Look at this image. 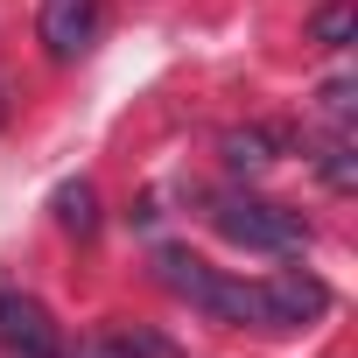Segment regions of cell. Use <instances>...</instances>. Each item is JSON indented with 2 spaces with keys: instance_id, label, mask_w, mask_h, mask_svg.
Wrapping results in <instances>:
<instances>
[{
  "instance_id": "8fae6325",
  "label": "cell",
  "mask_w": 358,
  "mask_h": 358,
  "mask_svg": "<svg viewBox=\"0 0 358 358\" xmlns=\"http://www.w3.org/2000/svg\"><path fill=\"white\" fill-rule=\"evenodd\" d=\"M316 99H323V113H330L337 127H351V113H358V78H330Z\"/></svg>"
},
{
  "instance_id": "277c9868",
  "label": "cell",
  "mask_w": 358,
  "mask_h": 358,
  "mask_svg": "<svg viewBox=\"0 0 358 358\" xmlns=\"http://www.w3.org/2000/svg\"><path fill=\"white\" fill-rule=\"evenodd\" d=\"M99 36V8L92 0H43V50L50 64H78Z\"/></svg>"
},
{
  "instance_id": "7a4b0ae2",
  "label": "cell",
  "mask_w": 358,
  "mask_h": 358,
  "mask_svg": "<svg viewBox=\"0 0 358 358\" xmlns=\"http://www.w3.org/2000/svg\"><path fill=\"white\" fill-rule=\"evenodd\" d=\"M0 344H8L15 358H64V337H57L50 309L36 295L8 288V281H0Z\"/></svg>"
},
{
  "instance_id": "52a82bcc",
  "label": "cell",
  "mask_w": 358,
  "mask_h": 358,
  "mask_svg": "<svg viewBox=\"0 0 358 358\" xmlns=\"http://www.w3.org/2000/svg\"><path fill=\"white\" fill-rule=\"evenodd\" d=\"M106 358H183V344H169L155 323H113L106 330Z\"/></svg>"
},
{
  "instance_id": "3957f363",
  "label": "cell",
  "mask_w": 358,
  "mask_h": 358,
  "mask_svg": "<svg viewBox=\"0 0 358 358\" xmlns=\"http://www.w3.org/2000/svg\"><path fill=\"white\" fill-rule=\"evenodd\" d=\"M260 309H267V330H302V323H316L330 309V288L316 274H302V267H281V274L260 281Z\"/></svg>"
},
{
  "instance_id": "5b68a950",
  "label": "cell",
  "mask_w": 358,
  "mask_h": 358,
  "mask_svg": "<svg viewBox=\"0 0 358 358\" xmlns=\"http://www.w3.org/2000/svg\"><path fill=\"white\" fill-rule=\"evenodd\" d=\"M155 274H162V288H176L183 302H197L204 316H211V295H218V281H225V274H218L211 260H197L190 246H162V253H155Z\"/></svg>"
},
{
  "instance_id": "ba28073f",
  "label": "cell",
  "mask_w": 358,
  "mask_h": 358,
  "mask_svg": "<svg viewBox=\"0 0 358 358\" xmlns=\"http://www.w3.org/2000/svg\"><path fill=\"white\" fill-rule=\"evenodd\" d=\"M50 211H57V225H64V232H78V239H92V232H99V190L85 183V176H78V183H57Z\"/></svg>"
},
{
  "instance_id": "9c48e42d",
  "label": "cell",
  "mask_w": 358,
  "mask_h": 358,
  "mask_svg": "<svg viewBox=\"0 0 358 358\" xmlns=\"http://www.w3.org/2000/svg\"><path fill=\"white\" fill-rule=\"evenodd\" d=\"M309 43H323V50H351V43H358V8H351V0H323V8L309 15Z\"/></svg>"
},
{
  "instance_id": "30bf717a",
  "label": "cell",
  "mask_w": 358,
  "mask_h": 358,
  "mask_svg": "<svg viewBox=\"0 0 358 358\" xmlns=\"http://www.w3.org/2000/svg\"><path fill=\"white\" fill-rule=\"evenodd\" d=\"M309 162H316V176H323L330 190H358V155H351V134H344V127H337Z\"/></svg>"
},
{
  "instance_id": "8992f818",
  "label": "cell",
  "mask_w": 358,
  "mask_h": 358,
  "mask_svg": "<svg viewBox=\"0 0 358 358\" xmlns=\"http://www.w3.org/2000/svg\"><path fill=\"white\" fill-rule=\"evenodd\" d=\"M281 148H288V134H274V127H232V134L218 141V155H225L232 176H267V169L281 162Z\"/></svg>"
},
{
  "instance_id": "6da1fadb",
  "label": "cell",
  "mask_w": 358,
  "mask_h": 358,
  "mask_svg": "<svg viewBox=\"0 0 358 358\" xmlns=\"http://www.w3.org/2000/svg\"><path fill=\"white\" fill-rule=\"evenodd\" d=\"M211 225L232 246H246V253H302L309 246V225L288 204H267V197H218L211 204Z\"/></svg>"
}]
</instances>
